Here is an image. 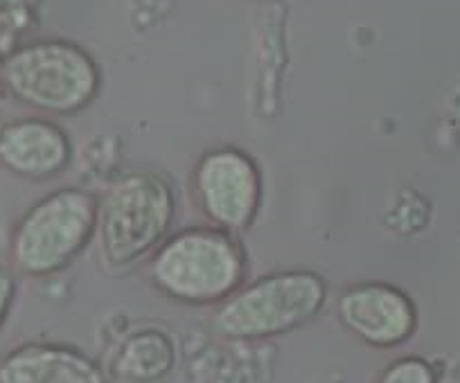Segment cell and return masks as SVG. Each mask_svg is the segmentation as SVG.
I'll list each match as a JSON object with an SVG mask.
<instances>
[{"instance_id": "6da1fadb", "label": "cell", "mask_w": 460, "mask_h": 383, "mask_svg": "<svg viewBox=\"0 0 460 383\" xmlns=\"http://www.w3.org/2000/svg\"><path fill=\"white\" fill-rule=\"evenodd\" d=\"M246 253L224 228H188L165 237L149 259V280L183 305H219L244 284Z\"/></svg>"}, {"instance_id": "7a4b0ae2", "label": "cell", "mask_w": 460, "mask_h": 383, "mask_svg": "<svg viewBox=\"0 0 460 383\" xmlns=\"http://www.w3.org/2000/svg\"><path fill=\"white\" fill-rule=\"evenodd\" d=\"M102 74L77 43L41 39L0 61V83L16 102L48 116H73L95 100Z\"/></svg>"}, {"instance_id": "3957f363", "label": "cell", "mask_w": 460, "mask_h": 383, "mask_svg": "<svg viewBox=\"0 0 460 383\" xmlns=\"http://www.w3.org/2000/svg\"><path fill=\"white\" fill-rule=\"evenodd\" d=\"M176 213L174 189L156 171H131L97 199L95 232L106 266L127 268L165 241Z\"/></svg>"}, {"instance_id": "277c9868", "label": "cell", "mask_w": 460, "mask_h": 383, "mask_svg": "<svg viewBox=\"0 0 460 383\" xmlns=\"http://www.w3.org/2000/svg\"><path fill=\"white\" fill-rule=\"evenodd\" d=\"M327 284L312 271H278L240 286L217 305L212 327L228 341H264L316 318Z\"/></svg>"}, {"instance_id": "5b68a950", "label": "cell", "mask_w": 460, "mask_h": 383, "mask_svg": "<svg viewBox=\"0 0 460 383\" xmlns=\"http://www.w3.org/2000/svg\"><path fill=\"white\" fill-rule=\"evenodd\" d=\"M97 199L79 187L57 189L39 199L12 232V271L28 277L55 275L95 235Z\"/></svg>"}, {"instance_id": "8992f818", "label": "cell", "mask_w": 460, "mask_h": 383, "mask_svg": "<svg viewBox=\"0 0 460 383\" xmlns=\"http://www.w3.org/2000/svg\"><path fill=\"white\" fill-rule=\"evenodd\" d=\"M199 208L217 228L244 231L262 199V176L249 153L235 147L208 152L192 174Z\"/></svg>"}, {"instance_id": "52a82bcc", "label": "cell", "mask_w": 460, "mask_h": 383, "mask_svg": "<svg viewBox=\"0 0 460 383\" xmlns=\"http://www.w3.org/2000/svg\"><path fill=\"white\" fill-rule=\"evenodd\" d=\"M336 316L352 336L379 350L409 341L418 323L413 300L386 282L348 286L336 302Z\"/></svg>"}, {"instance_id": "ba28073f", "label": "cell", "mask_w": 460, "mask_h": 383, "mask_svg": "<svg viewBox=\"0 0 460 383\" xmlns=\"http://www.w3.org/2000/svg\"><path fill=\"white\" fill-rule=\"evenodd\" d=\"M70 161V140L46 118H21L0 126V167L23 178H52Z\"/></svg>"}, {"instance_id": "9c48e42d", "label": "cell", "mask_w": 460, "mask_h": 383, "mask_svg": "<svg viewBox=\"0 0 460 383\" xmlns=\"http://www.w3.org/2000/svg\"><path fill=\"white\" fill-rule=\"evenodd\" d=\"M0 383H109V374L77 347L30 341L0 356Z\"/></svg>"}, {"instance_id": "30bf717a", "label": "cell", "mask_w": 460, "mask_h": 383, "mask_svg": "<svg viewBox=\"0 0 460 383\" xmlns=\"http://www.w3.org/2000/svg\"><path fill=\"white\" fill-rule=\"evenodd\" d=\"M176 368V345L170 334L145 327L129 334L111 356L109 374L120 383H158Z\"/></svg>"}, {"instance_id": "8fae6325", "label": "cell", "mask_w": 460, "mask_h": 383, "mask_svg": "<svg viewBox=\"0 0 460 383\" xmlns=\"http://www.w3.org/2000/svg\"><path fill=\"white\" fill-rule=\"evenodd\" d=\"M377 383H436V372L424 359L404 356L388 365Z\"/></svg>"}, {"instance_id": "7c38bea8", "label": "cell", "mask_w": 460, "mask_h": 383, "mask_svg": "<svg viewBox=\"0 0 460 383\" xmlns=\"http://www.w3.org/2000/svg\"><path fill=\"white\" fill-rule=\"evenodd\" d=\"M16 298V275L12 268L0 266V329L10 316L12 305Z\"/></svg>"}]
</instances>
